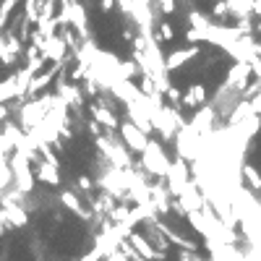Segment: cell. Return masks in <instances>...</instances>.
Masks as SVG:
<instances>
[{"label":"cell","instance_id":"obj_1","mask_svg":"<svg viewBox=\"0 0 261 261\" xmlns=\"http://www.w3.org/2000/svg\"><path fill=\"white\" fill-rule=\"evenodd\" d=\"M160 6H162L165 13H172V11H175V0H160Z\"/></svg>","mask_w":261,"mask_h":261}]
</instances>
